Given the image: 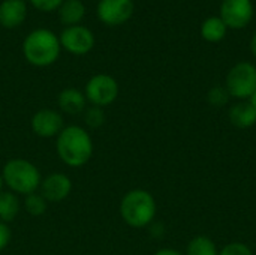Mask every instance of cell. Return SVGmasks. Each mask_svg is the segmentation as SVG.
Listing matches in <instances>:
<instances>
[{
  "label": "cell",
  "mask_w": 256,
  "mask_h": 255,
  "mask_svg": "<svg viewBox=\"0 0 256 255\" xmlns=\"http://www.w3.org/2000/svg\"><path fill=\"white\" fill-rule=\"evenodd\" d=\"M93 140L90 134L78 125L64 126L63 131L57 135L56 152L60 161L70 167L80 168L84 167L93 156Z\"/></svg>",
  "instance_id": "cell-1"
},
{
  "label": "cell",
  "mask_w": 256,
  "mask_h": 255,
  "mask_svg": "<svg viewBox=\"0 0 256 255\" xmlns=\"http://www.w3.org/2000/svg\"><path fill=\"white\" fill-rule=\"evenodd\" d=\"M158 213L154 197L141 188L128 191L120 201V215L123 221L132 228L148 227Z\"/></svg>",
  "instance_id": "cell-2"
},
{
  "label": "cell",
  "mask_w": 256,
  "mask_h": 255,
  "mask_svg": "<svg viewBox=\"0 0 256 255\" xmlns=\"http://www.w3.org/2000/svg\"><path fill=\"white\" fill-rule=\"evenodd\" d=\"M60 39L48 29H36L30 32L22 42V54L26 60L38 68L52 65L60 56Z\"/></svg>",
  "instance_id": "cell-3"
},
{
  "label": "cell",
  "mask_w": 256,
  "mask_h": 255,
  "mask_svg": "<svg viewBox=\"0 0 256 255\" xmlns=\"http://www.w3.org/2000/svg\"><path fill=\"white\" fill-rule=\"evenodd\" d=\"M3 183L14 194L28 195L39 189L42 177L34 164L22 158L9 159L2 170Z\"/></svg>",
  "instance_id": "cell-4"
},
{
  "label": "cell",
  "mask_w": 256,
  "mask_h": 255,
  "mask_svg": "<svg viewBox=\"0 0 256 255\" xmlns=\"http://www.w3.org/2000/svg\"><path fill=\"white\" fill-rule=\"evenodd\" d=\"M226 90L231 98L248 101L256 90V66L249 62H240L232 66L226 75Z\"/></svg>",
  "instance_id": "cell-5"
},
{
  "label": "cell",
  "mask_w": 256,
  "mask_h": 255,
  "mask_svg": "<svg viewBox=\"0 0 256 255\" xmlns=\"http://www.w3.org/2000/svg\"><path fill=\"white\" fill-rule=\"evenodd\" d=\"M118 83L108 74H96L86 84V99L94 107L111 105L118 96Z\"/></svg>",
  "instance_id": "cell-6"
},
{
  "label": "cell",
  "mask_w": 256,
  "mask_h": 255,
  "mask_svg": "<svg viewBox=\"0 0 256 255\" xmlns=\"http://www.w3.org/2000/svg\"><path fill=\"white\" fill-rule=\"evenodd\" d=\"M60 45L75 54V56H84L90 53L94 47V35L88 27L84 26H69L66 27L60 35Z\"/></svg>",
  "instance_id": "cell-7"
},
{
  "label": "cell",
  "mask_w": 256,
  "mask_h": 255,
  "mask_svg": "<svg viewBox=\"0 0 256 255\" xmlns=\"http://www.w3.org/2000/svg\"><path fill=\"white\" fill-rule=\"evenodd\" d=\"M30 128L33 134L40 138H57V135L64 128V120L60 111L51 108H40L32 116Z\"/></svg>",
  "instance_id": "cell-8"
},
{
  "label": "cell",
  "mask_w": 256,
  "mask_h": 255,
  "mask_svg": "<svg viewBox=\"0 0 256 255\" xmlns=\"http://www.w3.org/2000/svg\"><path fill=\"white\" fill-rule=\"evenodd\" d=\"M254 17V6L250 0H224L220 8V18L226 27L243 29Z\"/></svg>",
  "instance_id": "cell-9"
},
{
  "label": "cell",
  "mask_w": 256,
  "mask_h": 255,
  "mask_svg": "<svg viewBox=\"0 0 256 255\" xmlns=\"http://www.w3.org/2000/svg\"><path fill=\"white\" fill-rule=\"evenodd\" d=\"M134 14V0H99L98 17L104 24L120 26Z\"/></svg>",
  "instance_id": "cell-10"
},
{
  "label": "cell",
  "mask_w": 256,
  "mask_h": 255,
  "mask_svg": "<svg viewBox=\"0 0 256 255\" xmlns=\"http://www.w3.org/2000/svg\"><path fill=\"white\" fill-rule=\"evenodd\" d=\"M72 180L69 176L63 173H52L42 179L40 182V195L48 201V203H60L66 200L70 192H72Z\"/></svg>",
  "instance_id": "cell-11"
},
{
  "label": "cell",
  "mask_w": 256,
  "mask_h": 255,
  "mask_svg": "<svg viewBox=\"0 0 256 255\" xmlns=\"http://www.w3.org/2000/svg\"><path fill=\"white\" fill-rule=\"evenodd\" d=\"M27 17V5L24 0H3L0 3V24L14 29L22 24Z\"/></svg>",
  "instance_id": "cell-12"
},
{
  "label": "cell",
  "mask_w": 256,
  "mask_h": 255,
  "mask_svg": "<svg viewBox=\"0 0 256 255\" xmlns=\"http://www.w3.org/2000/svg\"><path fill=\"white\" fill-rule=\"evenodd\" d=\"M86 104H87V99H86V95L75 89V87H68V89H63L58 96H57V105L58 108L66 113V114H81L86 111Z\"/></svg>",
  "instance_id": "cell-13"
},
{
  "label": "cell",
  "mask_w": 256,
  "mask_h": 255,
  "mask_svg": "<svg viewBox=\"0 0 256 255\" xmlns=\"http://www.w3.org/2000/svg\"><path fill=\"white\" fill-rule=\"evenodd\" d=\"M228 117L230 122L240 129H248L256 125V111L249 101H238L234 104L230 108Z\"/></svg>",
  "instance_id": "cell-14"
},
{
  "label": "cell",
  "mask_w": 256,
  "mask_h": 255,
  "mask_svg": "<svg viewBox=\"0 0 256 255\" xmlns=\"http://www.w3.org/2000/svg\"><path fill=\"white\" fill-rule=\"evenodd\" d=\"M58 11V18L63 24L69 26H76L84 14H86V6L81 0H63V3L60 5Z\"/></svg>",
  "instance_id": "cell-15"
},
{
  "label": "cell",
  "mask_w": 256,
  "mask_h": 255,
  "mask_svg": "<svg viewBox=\"0 0 256 255\" xmlns=\"http://www.w3.org/2000/svg\"><path fill=\"white\" fill-rule=\"evenodd\" d=\"M21 209V203L16 197V194L10 191H2L0 192V221L8 224L12 222Z\"/></svg>",
  "instance_id": "cell-16"
},
{
  "label": "cell",
  "mask_w": 256,
  "mask_h": 255,
  "mask_svg": "<svg viewBox=\"0 0 256 255\" xmlns=\"http://www.w3.org/2000/svg\"><path fill=\"white\" fill-rule=\"evenodd\" d=\"M201 35L208 42H219L226 35V26L220 17H210L202 23Z\"/></svg>",
  "instance_id": "cell-17"
},
{
  "label": "cell",
  "mask_w": 256,
  "mask_h": 255,
  "mask_svg": "<svg viewBox=\"0 0 256 255\" xmlns=\"http://www.w3.org/2000/svg\"><path fill=\"white\" fill-rule=\"evenodd\" d=\"M219 249L208 236H195L190 239L184 255H218Z\"/></svg>",
  "instance_id": "cell-18"
},
{
  "label": "cell",
  "mask_w": 256,
  "mask_h": 255,
  "mask_svg": "<svg viewBox=\"0 0 256 255\" xmlns=\"http://www.w3.org/2000/svg\"><path fill=\"white\" fill-rule=\"evenodd\" d=\"M24 209L30 216H42L48 209V201L38 192L28 194L24 198Z\"/></svg>",
  "instance_id": "cell-19"
},
{
  "label": "cell",
  "mask_w": 256,
  "mask_h": 255,
  "mask_svg": "<svg viewBox=\"0 0 256 255\" xmlns=\"http://www.w3.org/2000/svg\"><path fill=\"white\" fill-rule=\"evenodd\" d=\"M84 122L88 128L98 129L105 123V111L100 107L92 105L90 108H86L84 111Z\"/></svg>",
  "instance_id": "cell-20"
},
{
  "label": "cell",
  "mask_w": 256,
  "mask_h": 255,
  "mask_svg": "<svg viewBox=\"0 0 256 255\" xmlns=\"http://www.w3.org/2000/svg\"><path fill=\"white\" fill-rule=\"evenodd\" d=\"M230 93L226 90V87H220V86H216L213 87L210 92H208V102L216 105V107H222L228 102L230 99Z\"/></svg>",
  "instance_id": "cell-21"
},
{
  "label": "cell",
  "mask_w": 256,
  "mask_h": 255,
  "mask_svg": "<svg viewBox=\"0 0 256 255\" xmlns=\"http://www.w3.org/2000/svg\"><path fill=\"white\" fill-rule=\"evenodd\" d=\"M218 255H254V252L243 242H231L225 245Z\"/></svg>",
  "instance_id": "cell-22"
},
{
  "label": "cell",
  "mask_w": 256,
  "mask_h": 255,
  "mask_svg": "<svg viewBox=\"0 0 256 255\" xmlns=\"http://www.w3.org/2000/svg\"><path fill=\"white\" fill-rule=\"evenodd\" d=\"M30 3L39 11L51 12V11H57L63 3V0H30Z\"/></svg>",
  "instance_id": "cell-23"
},
{
  "label": "cell",
  "mask_w": 256,
  "mask_h": 255,
  "mask_svg": "<svg viewBox=\"0 0 256 255\" xmlns=\"http://www.w3.org/2000/svg\"><path fill=\"white\" fill-rule=\"evenodd\" d=\"M10 237H12V233H10L8 224H4V222L0 221V251H3L9 245Z\"/></svg>",
  "instance_id": "cell-24"
},
{
  "label": "cell",
  "mask_w": 256,
  "mask_h": 255,
  "mask_svg": "<svg viewBox=\"0 0 256 255\" xmlns=\"http://www.w3.org/2000/svg\"><path fill=\"white\" fill-rule=\"evenodd\" d=\"M153 255H184V254H182L180 251L172 249V248H162V249L156 251Z\"/></svg>",
  "instance_id": "cell-25"
},
{
  "label": "cell",
  "mask_w": 256,
  "mask_h": 255,
  "mask_svg": "<svg viewBox=\"0 0 256 255\" xmlns=\"http://www.w3.org/2000/svg\"><path fill=\"white\" fill-rule=\"evenodd\" d=\"M250 48H252V53H254V56L256 57V33L254 35V38H252V42H250Z\"/></svg>",
  "instance_id": "cell-26"
},
{
  "label": "cell",
  "mask_w": 256,
  "mask_h": 255,
  "mask_svg": "<svg viewBox=\"0 0 256 255\" xmlns=\"http://www.w3.org/2000/svg\"><path fill=\"white\" fill-rule=\"evenodd\" d=\"M249 102H250V105L254 107V110H255V111H256V90H255V92H254V95L250 96Z\"/></svg>",
  "instance_id": "cell-27"
},
{
  "label": "cell",
  "mask_w": 256,
  "mask_h": 255,
  "mask_svg": "<svg viewBox=\"0 0 256 255\" xmlns=\"http://www.w3.org/2000/svg\"><path fill=\"white\" fill-rule=\"evenodd\" d=\"M3 177H2V173H0V192H2V188H3Z\"/></svg>",
  "instance_id": "cell-28"
}]
</instances>
